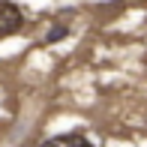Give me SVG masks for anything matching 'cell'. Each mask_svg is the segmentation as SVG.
<instances>
[{
	"instance_id": "obj_2",
	"label": "cell",
	"mask_w": 147,
	"mask_h": 147,
	"mask_svg": "<svg viewBox=\"0 0 147 147\" xmlns=\"http://www.w3.org/2000/svg\"><path fill=\"white\" fill-rule=\"evenodd\" d=\"M42 144L45 147H90V138L81 135V132H66V135H54Z\"/></svg>"
},
{
	"instance_id": "obj_1",
	"label": "cell",
	"mask_w": 147,
	"mask_h": 147,
	"mask_svg": "<svg viewBox=\"0 0 147 147\" xmlns=\"http://www.w3.org/2000/svg\"><path fill=\"white\" fill-rule=\"evenodd\" d=\"M24 27V12L12 0H0V36H12Z\"/></svg>"
},
{
	"instance_id": "obj_3",
	"label": "cell",
	"mask_w": 147,
	"mask_h": 147,
	"mask_svg": "<svg viewBox=\"0 0 147 147\" xmlns=\"http://www.w3.org/2000/svg\"><path fill=\"white\" fill-rule=\"evenodd\" d=\"M66 36H69V18L60 15V18L51 21V27L45 30V42H63Z\"/></svg>"
}]
</instances>
